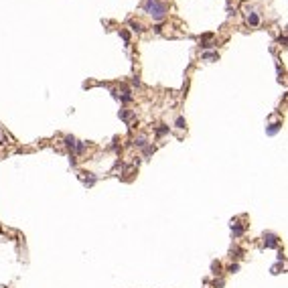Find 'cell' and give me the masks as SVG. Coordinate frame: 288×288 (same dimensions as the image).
Returning <instances> with one entry per match:
<instances>
[{
	"mask_svg": "<svg viewBox=\"0 0 288 288\" xmlns=\"http://www.w3.org/2000/svg\"><path fill=\"white\" fill-rule=\"evenodd\" d=\"M211 270H213V274L217 276L221 272V264H219V262H213V264H211Z\"/></svg>",
	"mask_w": 288,
	"mask_h": 288,
	"instance_id": "obj_10",
	"label": "cell"
},
{
	"mask_svg": "<svg viewBox=\"0 0 288 288\" xmlns=\"http://www.w3.org/2000/svg\"><path fill=\"white\" fill-rule=\"evenodd\" d=\"M130 28H132V31H136V33H142V31H144V28H142V25H140V22H136V20H132V22H130Z\"/></svg>",
	"mask_w": 288,
	"mask_h": 288,
	"instance_id": "obj_7",
	"label": "cell"
},
{
	"mask_svg": "<svg viewBox=\"0 0 288 288\" xmlns=\"http://www.w3.org/2000/svg\"><path fill=\"white\" fill-rule=\"evenodd\" d=\"M130 116H132V114H130L128 110H122V112H120V118H122V120H126V122L130 120Z\"/></svg>",
	"mask_w": 288,
	"mask_h": 288,
	"instance_id": "obj_13",
	"label": "cell"
},
{
	"mask_svg": "<svg viewBox=\"0 0 288 288\" xmlns=\"http://www.w3.org/2000/svg\"><path fill=\"white\" fill-rule=\"evenodd\" d=\"M282 128V124H270L268 128H266V134H270V136H274L276 132H278V130H280Z\"/></svg>",
	"mask_w": 288,
	"mask_h": 288,
	"instance_id": "obj_4",
	"label": "cell"
},
{
	"mask_svg": "<svg viewBox=\"0 0 288 288\" xmlns=\"http://www.w3.org/2000/svg\"><path fill=\"white\" fill-rule=\"evenodd\" d=\"M75 144H77V140H75L73 136H65V146H67V148H71V150H73Z\"/></svg>",
	"mask_w": 288,
	"mask_h": 288,
	"instance_id": "obj_5",
	"label": "cell"
},
{
	"mask_svg": "<svg viewBox=\"0 0 288 288\" xmlns=\"http://www.w3.org/2000/svg\"><path fill=\"white\" fill-rule=\"evenodd\" d=\"M231 231H233L235 237H240V235L243 233V227H241V225H237V223H231Z\"/></svg>",
	"mask_w": 288,
	"mask_h": 288,
	"instance_id": "obj_6",
	"label": "cell"
},
{
	"mask_svg": "<svg viewBox=\"0 0 288 288\" xmlns=\"http://www.w3.org/2000/svg\"><path fill=\"white\" fill-rule=\"evenodd\" d=\"M154 152V146H144V156H150Z\"/></svg>",
	"mask_w": 288,
	"mask_h": 288,
	"instance_id": "obj_15",
	"label": "cell"
},
{
	"mask_svg": "<svg viewBox=\"0 0 288 288\" xmlns=\"http://www.w3.org/2000/svg\"><path fill=\"white\" fill-rule=\"evenodd\" d=\"M264 243H266V248H276L278 246V237L274 233H266L264 235Z\"/></svg>",
	"mask_w": 288,
	"mask_h": 288,
	"instance_id": "obj_2",
	"label": "cell"
},
{
	"mask_svg": "<svg viewBox=\"0 0 288 288\" xmlns=\"http://www.w3.org/2000/svg\"><path fill=\"white\" fill-rule=\"evenodd\" d=\"M134 146H146V138H144V136H138V138H136L134 140Z\"/></svg>",
	"mask_w": 288,
	"mask_h": 288,
	"instance_id": "obj_8",
	"label": "cell"
},
{
	"mask_svg": "<svg viewBox=\"0 0 288 288\" xmlns=\"http://www.w3.org/2000/svg\"><path fill=\"white\" fill-rule=\"evenodd\" d=\"M248 22L252 25V27H258V25H260V16H258L256 12H250V16H248Z\"/></svg>",
	"mask_w": 288,
	"mask_h": 288,
	"instance_id": "obj_3",
	"label": "cell"
},
{
	"mask_svg": "<svg viewBox=\"0 0 288 288\" xmlns=\"http://www.w3.org/2000/svg\"><path fill=\"white\" fill-rule=\"evenodd\" d=\"M168 132V126H161V128H156V136H164Z\"/></svg>",
	"mask_w": 288,
	"mask_h": 288,
	"instance_id": "obj_12",
	"label": "cell"
},
{
	"mask_svg": "<svg viewBox=\"0 0 288 288\" xmlns=\"http://www.w3.org/2000/svg\"><path fill=\"white\" fill-rule=\"evenodd\" d=\"M122 39H124V43H126V45H128V39H130V35H128L126 31H122Z\"/></svg>",
	"mask_w": 288,
	"mask_h": 288,
	"instance_id": "obj_17",
	"label": "cell"
},
{
	"mask_svg": "<svg viewBox=\"0 0 288 288\" xmlns=\"http://www.w3.org/2000/svg\"><path fill=\"white\" fill-rule=\"evenodd\" d=\"M167 4L164 2H158V0H146V4H144V10H146L154 20H162L167 16Z\"/></svg>",
	"mask_w": 288,
	"mask_h": 288,
	"instance_id": "obj_1",
	"label": "cell"
},
{
	"mask_svg": "<svg viewBox=\"0 0 288 288\" xmlns=\"http://www.w3.org/2000/svg\"><path fill=\"white\" fill-rule=\"evenodd\" d=\"M83 150H85V144H83V142H77V144H75V152L83 154Z\"/></svg>",
	"mask_w": 288,
	"mask_h": 288,
	"instance_id": "obj_11",
	"label": "cell"
},
{
	"mask_svg": "<svg viewBox=\"0 0 288 288\" xmlns=\"http://www.w3.org/2000/svg\"><path fill=\"white\" fill-rule=\"evenodd\" d=\"M174 126L179 128V130H183V128H185V118H183V116H179V118H177V122H174Z\"/></svg>",
	"mask_w": 288,
	"mask_h": 288,
	"instance_id": "obj_9",
	"label": "cell"
},
{
	"mask_svg": "<svg viewBox=\"0 0 288 288\" xmlns=\"http://www.w3.org/2000/svg\"><path fill=\"white\" fill-rule=\"evenodd\" d=\"M217 53H203V59H217Z\"/></svg>",
	"mask_w": 288,
	"mask_h": 288,
	"instance_id": "obj_14",
	"label": "cell"
},
{
	"mask_svg": "<svg viewBox=\"0 0 288 288\" xmlns=\"http://www.w3.org/2000/svg\"><path fill=\"white\" fill-rule=\"evenodd\" d=\"M237 270H240V264H231V266L227 268V272H231V274H233V272H237Z\"/></svg>",
	"mask_w": 288,
	"mask_h": 288,
	"instance_id": "obj_16",
	"label": "cell"
}]
</instances>
